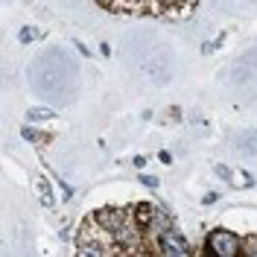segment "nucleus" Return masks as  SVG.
Returning <instances> with one entry per match:
<instances>
[{"label":"nucleus","instance_id":"nucleus-1","mask_svg":"<svg viewBox=\"0 0 257 257\" xmlns=\"http://www.w3.org/2000/svg\"><path fill=\"white\" fill-rule=\"evenodd\" d=\"M158 251L161 254H173V257H181L190 251V245H187V240L181 237V234H176V231H164L158 237Z\"/></svg>","mask_w":257,"mask_h":257},{"label":"nucleus","instance_id":"nucleus-2","mask_svg":"<svg viewBox=\"0 0 257 257\" xmlns=\"http://www.w3.org/2000/svg\"><path fill=\"white\" fill-rule=\"evenodd\" d=\"M210 248L222 257H234L240 251V242H237V237L231 231H213L210 234Z\"/></svg>","mask_w":257,"mask_h":257},{"label":"nucleus","instance_id":"nucleus-3","mask_svg":"<svg viewBox=\"0 0 257 257\" xmlns=\"http://www.w3.org/2000/svg\"><path fill=\"white\" fill-rule=\"evenodd\" d=\"M79 251H82V254H111V251H117V245H99V242L88 240V234H85Z\"/></svg>","mask_w":257,"mask_h":257},{"label":"nucleus","instance_id":"nucleus-4","mask_svg":"<svg viewBox=\"0 0 257 257\" xmlns=\"http://www.w3.org/2000/svg\"><path fill=\"white\" fill-rule=\"evenodd\" d=\"M27 117L35 120V123H44V120H53V108H30Z\"/></svg>","mask_w":257,"mask_h":257},{"label":"nucleus","instance_id":"nucleus-5","mask_svg":"<svg viewBox=\"0 0 257 257\" xmlns=\"http://www.w3.org/2000/svg\"><path fill=\"white\" fill-rule=\"evenodd\" d=\"M38 190H41V202H44V205H53V193H50V184L47 181H38Z\"/></svg>","mask_w":257,"mask_h":257},{"label":"nucleus","instance_id":"nucleus-6","mask_svg":"<svg viewBox=\"0 0 257 257\" xmlns=\"http://www.w3.org/2000/svg\"><path fill=\"white\" fill-rule=\"evenodd\" d=\"M245 155H257V135H245V146H242Z\"/></svg>","mask_w":257,"mask_h":257},{"label":"nucleus","instance_id":"nucleus-7","mask_svg":"<svg viewBox=\"0 0 257 257\" xmlns=\"http://www.w3.org/2000/svg\"><path fill=\"white\" fill-rule=\"evenodd\" d=\"M141 181H144L146 187H158V178H152V176H141Z\"/></svg>","mask_w":257,"mask_h":257},{"label":"nucleus","instance_id":"nucleus-8","mask_svg":"<svg viewBox=\"0 0 257 257\" xmlns=\"http://www.w3.org/2000/svg\"><path fill=\"white\" fill-rule=\"evenodd\" d=\"M73 44H76V50H79L82 56H91V50L85 47V44H82V41H73Z\"/></svg>","mask_w":257,"mask_h":257},{"label":"nucleus","instance_id":"nucleus-9","mask_svg":"<svg viewBox=\"0 0 257 257\" xmlns=\"http://www.w3.org/2000/svg\"><path fill=\"white\" fill-rule=\"evenodd\" d=\"M21 38H24V41H32V38H35V32H32V30H24V32H21Z\"/></svg>","mask_w":257,"mask_h":257},{"label":"nucleus","instance_id":"nucleus-10","mask_svg":"<svg viewBox=\"0 0 257 257\" xmlns=\"http://www.w3.org/2000/svg\"><path fill=\"white\" fill-rule=\"evenodd\" d=\"M21 135H24V138H30V141H35V138H38V135H35V132H32V128H24V132H21Z\"/></svg>","mask_w":257,"mask_h":257}]
</instances>
